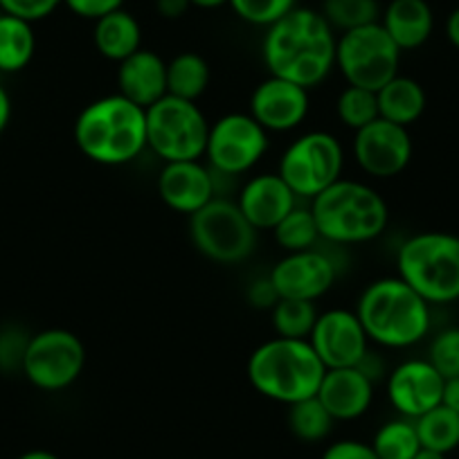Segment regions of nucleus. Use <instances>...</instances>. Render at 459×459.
Returning a JSON list of instances; mask_svg holds the SVG:
<instances>
[{
    "instance_id": "4c0bfd02",
    "label": "nucleus",
    "mask_w": 459,
    "mask_h": 459,
    "mask_svg": "<svg viewBox=\"0 0 459 459\" xmlns=\"http://www.w3.org/2000/svg\"><path fill=\"white\" fill-rule=\"evenodd\" d=\"M322 459H378L374 453L372 444H365V441L356 439H340L333 441L331 446H326V450L322 453Z\"/></svg>"
},
{
    "instance_id": "f03ea898",
    "label": "nucleus",
    "mask_w": 459,
    "mask_h": 459,
    "mask_svg": "<svg viewBox=\"0 0 459 459\" xmlns=\"http://www.w3.org/2000/svg\"><path fill=\"white\" fill-rule=\"evenodd\" d=\"M73 135L88 160L104 167L129 165L147 149V108L120 92L100 97L77 115Z\"/></svg>"
},
{
    "instance_id": "423d86ee",
    "label": "nucleus",
    "mask_w": 459,
    "mask_h": 459,
    "mask_svg": "<svg viewBox=\"0 0 459 459\" xmlns=\"http://www.w3.org/2000/svg\"><path fill=\"white\" fill-rule=\"evenodd\" d=\"M396 273L430 307L459 299V235L428 230L408 237L396 250Z\"/></svg>"
},
{
    "instance_id": "c03bdc74",
    "label": "nucleus",
    "mask_w": 459,
    "mask_h": 459,
    "mask_svg": "<svg viewBox=\"0 0 459 459\" xmlns=\"http://www.w3.org/2000/svg\"><path fill=\"white\" fill-rule=\"evenodd\" d=\"M189 3L196 10H221V7L228 5L230 0H189Z\"/></svg>"
},
{
    "instance_id": "c85d7f7f",
    "label": "nucleus",
    "mask_w": 459,
    "mask_h": 459,
    "mask_svg": "<svg viewBox=\"0 0 459 459\" xmlns=\"http://www.w3.org/2000/svg\"><path fill=\"white\" fill-rule=\"evenodd\" d=\"M378 459H412L421 448L412 419L396 417L383 423L372 439Z\"/></svg>"
},
{
    "instance_id": "9d476101",
    "label": "nucleus",
    "mask_w": 459,
    "mask_h": 459,
    "mask_svg": "<svg viewBox=\"0 0 459 459\" xmlns=\"http://www.w3.org/2000/svg\"><path fill=\"white\" fill-rule=\"evenodd\" d=\"M401 50L381 23L365 25L338 34L335 68L347 86H360L377 92L399 74Z\"/></svg>"
},
{
    "instance_id": "a878e982",
    "label": "nucleus",
    "mask_w": 459,
    "mask_h": 459,
    "mask_svg": "<svg viewBox=\"0 0 459 459\" xmlns=\"http://www.w3.org/2000/svg\"><path fill=\"white\" fill-rule=\"evenodd\" d=\"M210 64L198 52H180L167 61V95L198 101L210 88Z\"/></svg>"
},
{
    "instance_id": "79ce46f5",
    "label": "nucleus",
    "mask_w": 459,
    "mask_h": 459,
    "mask_svg": "<svg viewBox=\"0 0 459 459\" xmlns=\"http://www.w3.org/2000/svg\"><path fill=\"white\" fill-rule=\"evenodd\" d=\"M12 120V97L5 91V86L0 83V135L5 134V129L10 126Z\"/></svg>"
},
{
    "instance_id": "9b49d317",
    "label": "nucleus",
    "mask_w": 459,
    "mask_h": 459,
    "mask_svg": "<svg viewBox=\"0 0 459 459\" xmlns=\"http://www.w3.org/2000/svg\"><path fill=\"white\" fill-rule=\"evenodd\" d=\"M86 368V347L68 329H43L30 335L21 369L41 392H61L79 381Z\"/></svg>"
},
{
    "instance_id": "473e14b6",
    "label": "nucleus",
    "mask_w": 459,
    "mask_h": 459,
    "mask_svg": "<svg viewBox=\"0 0 459 459\" xmlns=\"http://www.w3.org/2000/svg\"><path fill=\"white\" fill-rule=\"evenodd\" d=\"M273 311V329L281 338L307 340L317 320L316 302L304 299H280Z\"/></svg>"
},
{
    "instance_id": "ddd939ff",
    "label": "nucleus",
    "mask_w": 459,
    "mask_h": 459,
    "mask_svg": "<svg viewBox=\"0 0 459 459\" xmlns=\"http://www.w3.org/2000/svg\"><path fill=\"white\" fill-rule=\"evenodd\" d=\"M308 344L326 369L359 368L369 351V338L356 311L329 308L317 313Z\"/></svg>"
},
{
    "instance_id": "b1692460",
    "label": "nucleus",
    "mask_w": 459,
    "mask_h": 459,
    "mask_svg": "<svg viewBox=\"0 0 459 459\" xmlns=\"http://www.w3.org/2000/svg\"><path fill=\"white\" fill-rule=\"evenodd\" d=\"M378 100V117L410 129L414 122L421 120L426 113L428 97L421 83L412 77L396 74L394 79L377 91Z\"/></svg>"
},
{
    "instance_id": "a18cd8bd",
    "label": "nucleus",
    "mask_w": 459,
    "mask_h": 459,
    "mask_svg": "<svg viewBox=\"0 0 459 459\" xmlns=\"http://www.w3.org/2000/svg\"><path fill=\"white\" fill-rule=\"evenodd\" d=\"M19 459H61L59 455L50 453V450H43V448H34V450H28V453L21 455Z\"/></svg>"
},
{
    "instance_id": "f8f14e48",
    "label": "nucleus",
    "mask_w": 459,
    "mask_h": 459,
    "mask_svg": "<svg viewBox=\"0 0 459 459\" xmlns=\"http://www.w3.org/2000/svg\"><path fill=\"white\" fill-rule=\"evenodd\" d=\"M268 131L250 113H228L210 125L205 156L214 174L237 178L262 162L271 147Z\"/></svg>"
},
{
    "instance_id": "393cba45",
    "label": "nucleus",
    "mask_w": 459,
    "mask_h": 459,
    "mask_svg": "<svg viewBox=\"0 0 459 459\" xmlns=\"http://www.w3.org/2000/svg\"><path fill=\"white\" fill-rule=\"evenodd\" d=\"M37 52L34 23L12 14H0V73L14 74L28 68Z\"/></svg>"
},
{
    "instance_id": "a211bd4d",
    "label": "nucleus",
    "mask_w": 459,
    "mask_h": 459,
    "mask_svg": "<svg viewBox=\"0 0 459 459\" xmlns=\"http://www.w3.org/2000/svg\"><path fill=\"white\" fill-rule=\"evenodd\" d=\"M158 196L169 210L192 216L216 198V176L201 160L165 162L158 174Z\"/></svg>"
},
{
    "instance_id": "aec40b11",
    "label": "nucleus",
    "mask_w": 459,
    "mask_h": 459,
    "mask_svg": "<svg viewBox=\"0 0 459 459\" xmlns=\"http://www.w3.org/2000/svg\"><path fill=\"white\" fill-rule=\"evenodd\" d=\"M235 203L248 223L262 232L275 228L298 205V196L275 171V174H257L246 180Z\"/></svg>"
},
{
    "instance_id": "1a4fd4ad",
    "label": "nucleus",
    "mask_w": 459,
    "mask_h": 459,
    "mask_svg": "<svg viewBox=\"0 0 459 459\" xmlns=\"http://www.w3.org/2000/svg\"><path fill=\"white\" fill-rule=\"evenodd\" d=\"M344 149L329 131H307L298 135L280 158L277 174L298 198H316L342 178Z\"/></svg>"
},
{
    "instance_id": "4468645a",
    "label": "nucleus",
    "mask_w": 459,
    "mask_h": 459,
    "mask_svg": "<svg viewBox=\"0 0 459 459\" xmlns=\"http://www.w3.org/2000/svg\"><path fill=\"white\" fill-rule=\"evenodd\" d=\"M280 299L316 302L333 289L338 280V264L320 248L286 253L268 273Z\"/></svg>"
},
{
    "instance_id": "58836bf2",
    "label": "nucleus",
    "mask_w": 459,
    "mask_h": 459,
    "mask_svg": "<svg viewBox=\"0 0 459 459\" xmlns=\"http://www.w3.org/2000/svg\"><path fill=\"white\" fill-rule=\"evenodd\" d=\"M248 302L257 308H273L280 302V295H277L271 277H262V280H255L253 284H250Z\"/></svg>"
},
{
    "instance_id": "37998d69",
    "label": "nucleus",
    "mask_w": 459,
    "mask_h": 459,
    "mask_svg": "<svg viewBox=\"0 0 459 459\" xmlns=\"http://www.w3.org/2000/svg\"><path fill=\"white\" fill-rule=\"evenodd\" d=\"M446 39H448L450 46L459 50V7L450 12L448 19H446Z\"/></svg>"
},
{
    "instance_id": "de8ad7c7",
    "label": "nucleus",
    "mask_w": 459,
    "mask_h": 459,
    "mask_svg": "<svg viewBox=\"0 0 459 459\" xmlns=\"http://www.w3.org/2000/svg\"><path fill=\"white\" fill-rule=\"evenodd\" d=\"M0 14H3V10H0Z\"/></svg>"
},
{
    "instance_id": "6ab92c4d",
    "label": "nucleus",
    "mask_w": 459,
    "mask_h": 459,
    "mask_svg": "<svg viewBox=\"0 0 459 459\" xmlns=\"http://www.w3.org/2000/svg\"><path fill=\"white\" fill-rule=\"evenodd\" d=\"M374 385L360 368L326 369L316 396L333 421H356L372 408Z\"/></svg>"
},
{
    "instance_id": "5701e85b",
    "label": "nucleus",
    "mask_w": 459,
    "mask_h": 459,
    "mask_svg": "<svg viewBox=\"0 0 459 459\" xmlns=\"http://www.w3.org/2000/svg\"><path fill=\"white\" fill-rule=\"evenodd\" d=\"M92 46L100 56L122 64L143 48V25L125 7L110 12L92 25Z\"/></svg>"
},
{
    "instance_id": "7ed1b4c3",
    "label": "nucleus",
    "mask_w": 459,
    "mask_h": 459,
    "mask_svg": "<svg viewBox=\"0 0 459 459\" xmlns=\"http://www.w3.org/2000/svg\"><path fill=\"white\" fill-rule=\"evenodd\" d=\"M356 316L369 342L385 350H410L430 333V304L399 275L381 277L365 286Z\"/></svg>"
},
{
    "instance_id": "a19ab883",
    "label": "nucleus",
    "mask_w": 459,
    "mask_h": 459,
    "mask_svg": "<svg viewBox=\"0 0 459 459\" xmlns=\"http://www.w3.org/2000/svg\"><path fill=\"white\" fill-rule=\"evenodd\" d=\"M441 405L450 408L453 412L459 414V377L446 378L444 381V394H441Z\"/></svg>"
},
{
    "instance_id": "412c9836",
    "label": "nucleus",
    "mask_w": 459,
    "mask_h": 459,
    "mask_svg": "<svg viewBox=\"0 0 459 459\" xmlns=\"http://www.w3.org/2000/svg\"><path fill=\"white\" fill-rule=\"evenodd\" d=\"M117 92L143 108L156 104L167 95V61L158 52L140 48L117 64Z\"/></svg>"
},
{
    "instance_id": "39448f33",
    "label": "nucleus",
    "mask_w": 459,
    "mask_h": 459,
    "mask_svg": "<svg viewBox=\"0 0 459 459\" xmlns=\"http://www.w3.org/2000/svg\"><path fill=\"white\" fill-rule=\"evenodd\" d=\"M325 372L308 340L275 335L248 359V381L255 392L284 405L316 396Z\"/></svg>"
},
{
    "instance_id": "72a5a7b5",
    "label": "nucleus",
    "mask_w": 459,
    "mask_h": 459,
    "mask_svg": "<svg viewBox=\"0 0 459 459\" xmlns=\"http://www.w3.org/2000/svg\"><path fill=\"white\" fill-rule=\"evenodd\" d=\"M228 5L244 23L255 28H271L298 7V0H230Z\"/></svg>"
},
{
    "instance_id": "4be33fe9",
    "label": "nucleus",
    "mask_w": 459,
    "mask_h": 459,
    "mask_svg": "<svg viewBox=\"0 0 459 459\" xmlns=\"http://www.w3.org/2000/svg\"><path fill=\"white\" fill-rule=\"evenodd\" d=\"M401 52L426 46L435 30V14L428 0H390L381 12V21Z\"/></svg>"
},
{
    "instance_id": "c756f323",
    "label": "nucleus",
    "mask_w": 459,
    "mask_h": 459,
    "mask_svg": "<svg viewBox=\"0 0 459 459\" xmlns=\"http://www.w3.org/2000/svg\"><path fill=\"white\" fill-rule=\"evenodd\" d=\"M381 12L383 7L378 0H322L320 14L335 30V34H342L378 23Z\"/></svg>"
},
{
    "instance_id": "ea45409f",
    "label": "nucleus",
    "mask_w": 459,
    "mask_h": 459,
    "mask_svg": "<svg viewBox=\"0 0 459 459\" xmlns=\"http://www.w3.org/2000/svg\"><path fill=\"white\" fill-rule=\"evenodd\" d=\"M189 10H192V3H189V0H156L158 16H162V19L167 21L183 19Z\"/></svg>"
},
{
    "instance_id": "0eeeda50",
    "label": "nucleus",
    "mask_w": 459,
    "mask_h": 459,
    "mask_svg": "<svg viewBox=\"0 0 459 459\" xmlns=\"http://www.w3.org/2000/svg\"><path fill=\"white\" fill-rule=\"evenodd\" d=\"M210 122L196 101L165 95L147 108V149L162 162L201 160Z\"/></svg>"
},
{
    "instance_id": "6e6552de",
    "label": "nucleus",
    "mask_w": 459,
    "mask_h": 459,
    "mask_svg": "<svg viewBox=\"0 0 459 459\" xmlns=\"http://www.w3.org/2000/svg\"><path fill=\"white\" fill-rule=\"evenodd\" d=\"M189 237L203 257L225 266L246 262L257 246V230L239 205L219 196L189 216Z\"/></svg>"
},
{
    "instance_id": "2eb2a0df",
    "label": "nucleus",
    "mask_w": 459,
    "mask_h": 459,
    "mask_svg": "<svg viewBox=\"0 0 459 459\" xmlns=\"http://www.w3.org/2000/svg\"><path fill=\"white\" fill-rule=\"evenodd\" d=\"M351 149H354L356 165L378 180L403 174L414 153L410 131L381 117L365 129L356 131Z\"/></svg>"
},
{
    "instance_id": "7c9ffc66",
    "label": "nucleus",
    "mask_w": 459,
    "mask_h": 459,
    "mask_svg": "<svg viewBox=\"0 0 459 459\" xmlns=\"http://www.w3.org/2000/svg\"><path fill=\"white\" fill-rule=\"evenodd\" d=\"M333 417L326 412L317 396L289 405V428L299 441L317 444V441L326 439L333 430Z\"/></svg>"
},
{
    "instance_id": "20e7f679",
    "label": "nucleus",
    "mask_w": 459,
    "mask_h": 459,
    "mask_svg": "<svg viewBox=\"0 0 459 459\" xmlns=\"http://www.w3.org/2000/svg\"><path fill=\"white\" fill-rule=\"evenodd\" d=\"M320 239L335 246H360L378 239L390 223V207L378 189L363 180L340 178L311 198Z\"/></svg>"
},
{
    "instance_id": "2f4dec72",
    "label": "nucleus",
    "mask_w": 459,
    "mask_h": 459,
    "mask_svg": "<svg viewBox=\"0 0 459 459\" xmlns=\"http://www.w3.org/2000/svg\"><path fill=\"white\" fill-rule=\"evenodd\" d=\"M335 113H338V120L356 134V131L365 129L374 120H378L377 92L360 86L342 88V92L335 100Z\"/></svg>"
},
{
    "instance_id": "49530a36",
    "label": "nucleus",
    "mask_w": 459,
    "mask_h": 459,
    "mask_svg": "<svg viewBox=\"0 0 459 459\" xmlns=\"http://www.w3.org/2000/svg\"><path fill=\"white\" fill-rule=\"evenodd\" d=\"M412 459H446V455L437 453V450H430V448H419V453L414 455Z\"/></svg>"
},
{
    "instance_id": "f257e3e1",
    "label": "nucleus",
    "mask_w": 459,
    "mask_h": 459,
    "mask_svg": "<svg viewBox=\"0 0 459 459\" xmlns=\"http://www.w3.org/2000/svg\"><path fill=\"white\" fill-rule=\"evenodd\" d=\"M335 48L338 34L320 10L295 7L284 19L266 28L262 59L268 74L311 91L325 83L335 70Z\"/></svg>"
},
{
    "instance_id": "bb28decb",
    "label": "nucleus",
    "mask_w": 459,
    "mask_h": 459,
    "mask_svg": "<svg viewBox=\"0 0 459 459\" xmlns=\"http://www.w3.org/2000/svg\"><path fill=\"white\" fill-rule=\"evenodd\" d=\"M421 448L437 450V453L450 455L459 448V414L446 405L428 410L419 419H414Z\"/></svg>"
},
{
    "instance_id": "c9c22d12",
    "label": "nucleus",
    "mask_w": 459,
    "mask_h": 459,
    "mask_svg": "<svg viewBox=\"0 0 459 459\" xmlns=\"http://www.w3.org/2000/svg\"><path fill=\"white\" fill-rule=\"evenodd\" d=\"M61 5H64V0H0L3 14L19 16V19L30 21V23L48 19Z\"/></svg>"
},
{
    "instance_id": "f704fd0d",
    "label": "nucleus",
    "mask_w": 459,
    "mask_h": 459,
    "mask_svg": "<svg viewBox=\"0 0 459 459\" xmlns=\"http://www.w3.org/2000/svg\"><path fill=\"white\" fill-rule=\"evenodd\" d=\"M428 363L444 378L459 377V326H446L428 344Z\"/></svg>"
},
{
    "instance_id": "e433bc0d",
    "label": "nucleus",
    "mask_w": 459,
    "mask_h": 459,
    "mask_svg": "<svg viewBox=\"0 0 459 459\" xmlns=\"http://www.w3.org/2000/svg\"><path fill=\"white\" fill-rule=\"evenodd\" d=\"M64 5L79 19H86L95 23L101 16L110 14L115 10L125 7V0H64Z\"/></svg>"
},
{
    "instance_id": "dca6fc26",
    "label": "nucleus",
    "mask_w": 459,
    "mask_h": 459,
    "mask_svg": "<svg viewBox=\"0 0 459 459\" xmlns=\"http://www.w3.org/2000/svg\"><path fill=\"white\" fill-rule=\"evenodd\" d=\"M311 100L307 88L289 82V79L268 74L255 86L250 95L248 113L268 134H289L307 120Z\"/></svg>"
},
{
    "instance_id": "f3484780",
    "label": "nucleus",
    "mask_w": 459,
    "mask_h": 459,
    "mask_svg": "<svg viewBox=\"0 0 459 459\" xmlns=\"http://www.w3.org/2000/svg\"><path fill=\"white\" fill-rule=\"evenodd\" d=\"M446 378L428 359H410L387 374V399L399 417L419 419L441 403Z\"/></svg>"
},
{
    "instance_id": "cd10ccee",
    "label": "nucleus",
    "mask_w": 459,
    "mask_h": 459,
    "mask_svg": "<svg viewBox=\"0 0 459 459\" xmlns=\"http://www.w3.org/2000/svg\"><path fill=\"white\" fill-rule=\"evenodd\" d=\"M271 232L275 237V244L284 253H299V250L316 248L317 241H320L316 216H313L311 207L302 205H295Z\"/></svg>"
}]
</instances>
